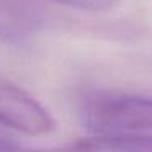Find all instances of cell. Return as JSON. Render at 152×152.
Returning a JSON list of instances; mask_svg holds the SVG:
<instances>
[{
    "label": "cell",
    "mask_w": 152,
    "mask_h": 152,
    "mask_svg": "<svg viewBox=\"0 0 152 152\" xmlns=\"http://www.w3.org/2000/svg\"><path fill=\"white\" fill-rule=\"evenodd\" d=\"M151 100L113 90H92L79 100V116L100 137H151Z\"/></svg>",
    "instance_id": "obj_1"
},
{
    "label": "cell",
    "mask_w": 152,
    "mask_h": 152,
    "mask_svg": "<svg viewBox=\"0 0 152 152\" xmlns=\"http://www.w3.org/2000/svg\"><path fill=\"white\" fill-rule=\"evenodd\" d=\"M0 124L34 136L51 132L56 123L34 96L0 75Z\"/></svg>",
    "instance_id": "obj_2"
},
{
    "label": "cell",
    "mask_w": 152,
    "mask_h": 152,
    "mask_svg": "<svg viewBox=\"0 0 152 152\" xmlns=\"http://www.w3.org/2000/svg\"><path fill=\"white\" fill-rule=\"evenodd\" d=\"M44 21V10L36 0H0V41H23Z\"/></svg>",
    "instance_id": "obj_3"
},
{
    "label": "cell",
    "mask_w": 152,
    "mask_h": 152,
    "mask_svg": "<svg viewBox=\"0 0 152 152\" xmlns=\"http://www.w3.org/2000/svg\"><path fill=\"white\" fill-rule=\"evenodd\" d=\"M0 152H152L151 137H88L53 149H30L0 136Z\"/></svg>",
    "instance_id": "obj_4"
},
{
    "label": "cell",
    "mask_w": 152,
    "mask_h": 152,
    "mask_svg": "<svg viewBox=\"0 0 152 152\" xmlns=\"http://www.w3.org/2000/svg\"><path fill=\"white\" fill-rule=\"evenodd\" d=\"M57 2L87 12H105L115 7L118 0H57Z\"/></svg>",
    "instance_id": "obj_5"
},
{
    "label": "cell",
    "mask_w": 152,
    "mask_h": 152,
    "mask_svg": "<svg viewBox=\"0 0 152 152\" xmlns=\"http://www.w3.org/2000/svg\"><path fill=\"white\" fill-rule=\"evenodd\" d=\"M0 136H2V134H0Z\"/></svg>",
    "instance_id": "obj_6"
}]
</instances>
